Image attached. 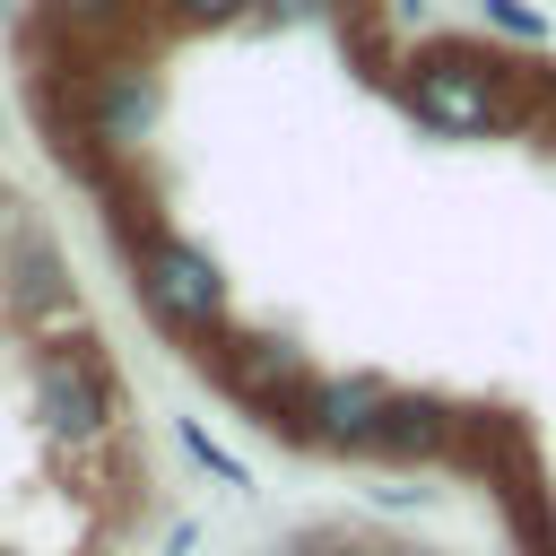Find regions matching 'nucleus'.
I'll list each match as a JSON object with an SVG mask.
<instances>
[{
    "mask_svg": "<svg viewBox=\"0 0 556 556\" xmlns=\"http://www.w3.org/2000/svg\"><path fill=\"white\" fill-rule=\"evenodd\" d=\"M35 417H43V434H61V443H104V434H113L122 382H113V365L96 356V339L52 348V356L35 365Z\"/></svg>",
    "mask_w": 556,
    "mask_h": 556,
    "instance_id": "f257e3e1",
    "label": "nucleus"
},
{
    "mask_svg": "<svg viewBox=\"0 0 556 556\" xmlns=\"http://www.w3.org/2000/svg\"><path fill=\"white\" fill-rule=\"evenodd\" d=\"M139 295H148V313H156L165 330H182V339H208V330L226 321V278H217V261H208L200 243H182V235H148V243H139Z\"/></svg>",
    "mask_w": 556,
    "mask_h": 556,
    "instance_id": "f03ea898",
    "label": "nucleus"
},
{
    "mask_svg": "<svg viewBox=\"0 0 556 556\" xmlns=\"http://www.w3.org/2000/svg\"><path fill=\"white\" fill-rule=\"evenodd\" d=\"M400 96H408V113H417L426 130H452V139H478V130L504 122L495 70H486L478 52H434V61H417V70L400 78Z\"/></svg>",
    "mask_w": 556,
    "mask_h": 556,
    "instance_id": "7ed1b4c3",
    "label": "nucleus"
},
{
    "mask_svg": "<svg viewBox=\"0 0 556 556\" xmlns=\"http://www.w3.org/2000/svg\"><path fill=\"white\" fill-rule=\"evenodd\" d=\"M217 382H226L243 408H261V426L295 434V426H304V400H313L321 374H313L287 339H226V348H217Z\"/></svg>",
    "mask_w": 556,
    "mask_h": 556,
    "instance_id": "20e7f679",
    "label": "nucleus"
},
{
    "mask_svg": "<svg viewBox=\"0 0 556 556\" xmlns=\"http://www.w3.org/2000/svg\"><path fill=\"white\" fill-rule=\"evenodd\" d=\"M0 313L17 321V330H61V321H78V287H70V261H61V243H43V235H26L9 261H0Z\"/></svg>",
    "mask_w": 556,
    "mask_h": 556,
    "instance_id": "39448f33",
    "label": "nucleus"
},
{
    "mask_svg": "<svg viewBox=\"0 0 556 556\" xmlns=\"http://www.w3.org/2000/svg\"><path fill=\"white\" fill-rule=\"evenodd\" d=\"M382 408H391V382H382V374H321V382H313V400H304L295 443L365 452V443H374V426H382Z\"/></svg>",
    "mask_w": 556,
    "mask_h": 556,
    "instance_id": "423d86ee",
    "label": "nucleus"
},
{
    "mask_svg": "<svg viewBox=\"0 0 556 556\" xmlns=\"http://www.w3.org/2000/svg\"><path fill=\"white\" fill-rule=\"evenodd\" d=\"M78 130L96 139V148H139L148 130H156V70L148 61H122V70H104L87 96H78Z\"/></svg>",
    "mask_w": 556,
    "mask_h": 556,
    "instance_id": "0eeeda50",
    "label": "nucleus"
},
{
    "mask_svg": "<svg viewBox=\"0 0 556 556\" xmlns=\"http://www.w3.org/2000/svg\"><path fill=\"white\" fill-rule=\"evenodd\" d=\"M460 443V408L452 400H434V391H391V408H382V426H374V460H391V469H417V460H443Z\"/></svg>",
    "mask_w": 556,
    "mask_h": 556,
    "instance_id": "6e6552de",
    "label": "nucleus"
},
{
    "mask_svg": "<svg viewBox=\"0 0 556 556\" xmlns=\"http://www.w3.org/2000/svg\"><path fill=\"white\" fill-rule=\"evenodd\" d=\"M486 26H504V35H521V43H539V35H547V17H539V9H521V0H486Z\"/></svg>",
    "mask_w": 556,
    "mask_h": 556,
    "instance_id": "1a4fd4ad",
    "label": "nucleus"
},
{
    "mask_svg": "<svg viewBox=\"0 0 556 556\" xmlns=\"http://www.w3.org/2000/svg\"><path fill=\"white\" fill-rule=\"evenodd\" d=\"M252 0H174V17L182 26H226V17H243Z\"/></svg>",
    "mask_w": 556,
    "mask_h": 556,
    "instance_id": "9d476101",
    "label": "nucleus"
},
{
    "mask_svg": "<svg viewBox=\"0 0 556 556\" xmlns=\"http://www.w3.org/2000/svg\"><path fill=\"white\" fill-rule=\"evenodd\" d=\"M182 443H191V460H200V469H217L226 486H243V469H235V460H226V452H217V443H208L200 426H182Z\"/></svg>",
    "mask_w": 556,
    "mask_h": 556,
    "instance_id": "9b49d317",
    "label": "nucleus"
},
{
    "mask_svg": "<svg viewBox=\"0 0 556 556\" xmlns=\"http://www.w3.org/2000/svg\"><path fill=\"white\" fill-rule=\"evenodd\" d=\"M261 9H278V17H321V9H339V0H261Z\"/></svg>",
    "mask_w": 556,
    "mask_h": 556,
    "instance_id": "f8f14e48",
    "label": "nucleus"
},
{
    "mask_svg": "<svg viewBox=\"0 0 556 556\" xmlns=\"http://www.w3.org/2000/svg\"><path fill=\"white\" fill-rule=\"evenodd\" d=\"M287 556H348V547H339V539H295Z\"/></svg>",
    "mask_w": 556,
    "mask_h": 556,
    "instance_id": "ddd939ff",
    "label": "nucleus"
},
{
    "mask_svg": "<svg viewBox=\"0 0 556 556\" xmlns=\"http://www.w3.org/2000/svg\"><path fill=\"white\" fill-rule=\"evenodd\" d=\"M0 235H9V191H0Z\"/></svg>",
    "mask_w": 556,
    "mask_h": 556,
    "instance_id": "4468645a",
    "label": "nucleus"
}]
</instances>
